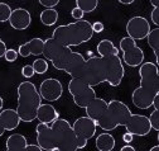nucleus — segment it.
<instances>
[{
  "label": "nucleus",
  "instance_id": "nucleus-7",
  "mask_svg": "<svg viewBox=\"0 0 159 151\" xmlns=\"http://www.w3.org/2000/svg\"><path fill=\"white\" fill-rule=\"evenodd\" d=\"M54 139H56V146L59 151H76L77 147V137L73 131L72 124L65 118L59 117L57 121H54L52 124Z\"/></svg>",
  "mask_w": 159,
  "mask_h": 151
},
{
  "label": "nucleus",
  "instance_id": "nucleus-14",
  "mask_svg": "<svg viewBox=\"0 0 159 151\" xmlns=\"http://www.w3.org/2000/svg\"><path fill=\"white\" fill-rule=\"evenodd\" d=\"M35 134H37V144L42 147V150L57 151L54 132L51 124L39 122L35 127Z\"/></svg>",
  "mask_w": 159,
  "mask_h": 151
},
{
  "label": "nucleus",
  "instance_id": "nucleus-13",
  "mask_svg": "<svg viewBox=\"0 0 159 151\" xmlns=\"http://www.w3.org/2000/svg\"><path fill=\"white\" fill-rule=\"evenodd\" d=\"M126 128L128 132L133 134L134 136H147L148 134H150L152 124H150V119L147 116L143 114H135V113H131L130 118L128 119V122L124 126Z\"/></svg>",
  "mask_w": 159,
  "mask_h": 151
},
{
  "label": "nucleus",
  "instance_id": "nucleus-23",
  "mask_svg": "<svg viewBox=\"0 0 159 151\" xmlns=\"http://www.w3.org/2000/svg\"><path fill=\"white\" fill-rule=\"evenodd\" d=\"M148 40V45L149 47L153 50L154 56H155V61H157V66L159 67V27L154 28L150 31V33L147 37Z\"/></svg>",
  "mask_w": 159,
  "mask_h": 151
},
{
  "label": "nucleus",
  "instance_id": "nucleus-24",
  "mask_svg": "<svg viewBox=\"0 0 159 151\" xmlns=\"http://www.w3.org/2000/svg\"><path fill=\"white\" fill-rule=\"evenodd\" d=\"M58 18H59V14L54 8H46L41 13V15H39V19H41L42 24L47 26V27H51V26L56 24Z\"/></svg>",
  "mask_w": 159,
  "mask_h": 151
},
{
  "label": "nucleus",
  "instance_id": "nucleus-39",
  "mask_svg": "<svg viewBox=\"0 0 159 151\" xmlns=\"http://www.w3.org/2000/svg\"><path fill=\"white\" fill-rule=\"evenodd\" d=\"M42 147L39 146L38 144L37 145H27L25 146V151H41Z\"/></svg>",
  "mask_w": 159,
  "mask_h": 151
},
{
  "label": "nucleus",
  "instance_id": "nucleus-29",
  "mask_svg": "<svg viewBox=\"0 0 159 151\" xmlns=\"http://www.w3.org/2000/svg\"><path fill=\"white\" fill-rule=\"evenodd\" d=\"M150 124H152V128L155 129V131H159V109H154L152 113H150Z\"/></svg>",
  "mask_w": 159,
  "mask_h": 151
},
{
  "label": "nucleus",
  "instance_id": "nucleus-17",
  "mask_svg": "<svg viewBox=\"0 0 159 151\" xmlns=\"http://www.w3.org/2000/svg\"><path fill=\"white\" fill-rule=\"evenodd\" d=\"M32 23V15L24 8H16L11 12L9 24L15 31H25Z\"/></svg>",
  "mask_w": 159,
  "mask_h": 151
},
{
  "label": "nucleus",
  "instance_id": "nucleus-19",
  "mask_svg": "<svg viewBox=\"0 0 159 151\" xmlns=\"http://www.w3.org/2000/svg\"><path fill=\"white\" fill-rule=\"evenodd\" d=\"M59 118V112L49 103H42L37 113V119L47 124H52Z\"/></svg>",
  "mask_w": 159,
  "mask_h": 151
},
{
  "label": "nucleus",
  "instance_id": "nucleus-5",
  "mask_svg": "<svg viewBox=\"0 0 159 151\" xmlns=\"http://www.w3.org/2000/svg\"><path fill=\"white\" fill-rule=\"evenodd\" d=\"M130 116L131 110L124 102L112 99L107 104V110L105 112V114L97 122V127H100L104 131L111 132L119 126H125Z\"/></svg>",
  "mask_w": 159,
  "mask_h": 151
},
{
  "label": "nucleus",
  "instance_id": "nucleus-25",
  "mask_svg": "<svg viewBox=\"0 0 159 151\" xmlns=\"http://www.w3.org/2000/svg\"><path fill=\"white\" fill-rule=\"evenodd\" d=\"M29 45V50L30 53L33 56H39V55H43V50H44V40L39 38V37H34L30 41H28Z\"/></svg>",
  "mask_w": 159,
  "mask_h": 151
},
{
  "label": "nucleus",
  "instance_id": "nucleus-28",
  "mask_svg": "<svg viewBox=\"0 0 159 151\" xmlns=\"http://www.w3.org/2000/svg\"><path fill=\"white\" fill-rule=\"evenodd\" d=\"M13 9L7 3H0V23L9 22V18L11 15Z\"/></svg>",
  "mask_w": 159,
  "mask_h": 151
},
{
  "label": "nucleus",
  "instance_id": "nucleus-32",
  "mask_svg": "<svg viewBox=\"0 0 159 151\" xmlns=\"http://www.w3.org/2000/svg\"><path fill=\"white\" fill-rule=\"evenodd\" d=\"M34 74H35V71H34V69H33L32 65H24L22 67V75H23L24 78L30 79V78L34 76Z\"/></svg>",
  "mask_w": 159,
  "mask_h": 151
},
{
  "label": "nucleus",
  "instance_id": "nucleus-4",
  "mask_svg": "<svg viewBox=\"0 0 159 151\" xmlns=\"http://www.w3.org/2000/svg\"><path fill=\"white\" fill-rule=\"evenodd\" d=\"M18 107L22 122H33L37 119L38 109L42 104V95L38 91L37 86L32 81H22L18 85Z\"/></svg>",
  "mask_w": 159,
  "mask_h": 151
},
{
  "label": "nucleus",
  "instance_id": "nucleus-35",
  "mask_svg": "<svg viewBox=\"0 0 159 151\" xmlns=\"http://www.w3.org/2000/svg\"><path fill=\"white\" fill-rule=\"evenodd\" d=\"M38 2L44 8H54V7H57L59 4L61 0H38Z\"/></svg>",
  "mask_w": 159,
  "mask_h": 151
},
{
  "label": "nucleus",
  "instance_id": "nucleus-12",
  "mask_svg": "<svg viewBox=\"0 0 159 151\" xmlns=\"http://www.w3.org/2000/svg\"><path fill=\"white\" fill-rule=\"evenodd\" d=\"M125 31L128 36L134 38L135 41H142L147 38L152 29H150V23L149 21H147V18L135 15V17H131L128 21Z\"/></svg>",
  "mask_w": 159,
  "mask_h": 151
},
{
  "label": "nucleus",
  "instance_id": "nucleus-3",
  "mask_svg": "<svg viewBox=\"0 0 159 151\" xmlns=\"http://www.w3.org/2000/svg\"><path fill=\"white\" fill-rule=\"evenodd\" d=\"M96 50L106 65V83L111 86H119L125 76L123 59H120L119 55L120 48H117L109 40H102L97 43Z\"/></svg>",
  "mask_w": 159,
  "mask_h": 151
},
{
  "label": "nucleus",
  "instance_id": "nucleus-30",
  "mask_svg": "<svg viewBox=\"0 0 159 151\" xmlns=\"http://www.w3.org/2000/svg\"><path fill=\"white\" fill-rule=\"evenodd\" d=\"M18 56H19V53H18L16 50H14V48H8L7 52H5V55H4V59H5L8 62H15L16 59H18Z\"/></svg>",
  "mask_w": 159,
  "mask_h": 151
},
{
  "label": "nucleus",
  "instance_id": "nucleus-26",
  "mask_svg": "<svg viewBox=\"0 0 159 151\" xmlns=\"http://www.w3.org/2000/svg\"><path fill=\"white\" fill-rule=\"evenodd\" d=\"M76 7H78L84 13H92L98 7V0H76Z\"/></svg>",
  "mask_w": 159,
  "mask_h": 151
},
{
  "label": "nucleus",
  "instance_id": "nucleus-27",
  "mask_svg": "<svg viewBox=\"0 0 159 151\" xmlns=\"http://www.w3.org/2000/svg\"><path fill=\"white\" fill-rule=\"evenodd\" d=\"M32 66H33L35 74H39V75L46 74V72L48 71V67H49L47 59H35V60L33 61Z\"/></svg>",
  "mask_w": 159,
  "mask_h": 151
},
{
  "label": "nucleus",
  "instance_id": "nucleus-37",
  "mask_svg": "<svg viewBox=\"0 0 159 151\" xmlns=\"http://www.w3.org/2000/svg\"><path fill=\"white\" fill-rule=\"evenodd\" d=\"M7 45H5V42L2 40V37H0V59L2 57H4V55H5V52H7Z\"/></svg>",
  "mask_w": 159,
  "mask_h": 151
},
{
  "label": "nucleus",
  "instance_id": "nucleus-11",
  "mask_svg": "<svg viewBox=\"0 0 159 151\" xmlns=\"http://www.w3.org/2000/svg\"><path fill=\"white\" fill-rule=\"evenodd\" d=\"M85 61H86V59L84 57L82 53L71 51L67 55H65L62 59L53 61L51 64L53 65L54 69L67 72L68 75H71V78H76L80 72V70L82 69Z\"/></svg>",
  "mask_w": 159,
  "mask_h": 151
},
{
  "label": "nucleus",
  "instance_id": "nucleus-31",
  "mask_svg": "<svg viewBox=\"0 0 159 151\" xmlns=\"http://www.w3.org/2000/svg\"><path fill=\"white\" fill-rule=\"evenodd\" d=\"M18 53H19V56H22V57H28V56L32 55V53H30V50H29V45H28V42L22 43L20 46H19V48H18Z\"/></svg>",
  "mask_w": 159,
  "mask_h": 151
},
{
  "label": "nucleus",
  "instance_id": "nucleus-9",
  "mask_svg": "<svg viewBox=\"0 0 159 151\" xmlns=\"http://www.w3.org/2000/svg\"><path fill=\"white\" fill-rule=\"evenodd\" d=\"M120 51L123 52V62L130 67H138L144 62V51L129 36L120 40Z\"/></svg>",
  "mask_w": 159,
  "mask_h": 151
},
{
  "label": "nucleus",
  "instance_id": "nucleus-42",
  "mask_svg": "<svg viewBox=\"0 0 159 151\" xmlns=\"http://www.w3.org/2000/svg\"><path fill=\"white\" fill-rule=\"evenodd\" d=\"M120 4H124V5H130V4H133L135 0H117Z\"/></svg>",
  "mask_w": 159,
  "mask_h": 151
},
{
  "label": "nucleus",
  "instance_id": "nucleus-40",
  "mask_svg": "<svg viewBox=\"0 0 159 151\" xmlns=\"http://www.w3.org/2000/svg\"><path fill=\"white\" fill-rule=\"evenodd\" d=\"M121 151H135V147H133L130 144H126L125 146L121 147Z\"/></svg>",
  "mask_w": 159,
  "mask_h": 151
},
{
  "label": "nucleus",
  "instance_id": "nucleus-44",
  "mask_svg": "<svg viewBox=\"0 0 159 151\" xmlns=\"http://www.w3.org/2000/svg\"><path fill=\"white\" fill-rule=\"evenodd\" d=\"M149 2H150V5H152L153 8L159 7V0H149Z\"/></svg>",
  "mask_w": 159,
  "mask_h": 151
},
{
  "label": "nucleus",
  "instance_id": "nucleus-10",
  "mask_svg": "<svg viewBox=\"0 0 159 151\" xmlns=\"http://www.w3.org/2000/svg\"><path fill=\"white\" fill-rule=\"evenodd\" d=\"M72 127H73V131L77 137V147L80 150V149L86 147L87 141L96 135L97 123L89 116H85V117L77 118L73 122Z\"/></svg>",
  "mask_w": 159,
  "mask_h": 151
},
{
  "label": "nucleus",
  "instance_id": "nucleus-45",
  "mask_svg": "<svg viewBox=\"0 0 159 151\" xmlns=\"http://www.w3.org/2000/svg\"><path fill=\"white\" fill-rule=\"evenodd\" d=\"M3 107H4V100H3L2 95H0V110H2V109H3Z\"/></svg>",
  "mask_w": 159,
  "mask_h": 151
},
{
  "label": "nucleus",
  "instance_id": "nucleus-33",
  "mask_svg": "<svg viewBox=\"0 0 159 151\" xmlns=\"http://www.w3.org/2000/svg\"><path fill=\"white\" fill-rule=\"evenodd\" d=\"M84 15H85V13H84V10H81L78 7H75L72 10H71V17L73 18L75 21H80V19H84Z\"/></svg>",
  "mask_w": 159,
  "mask_h": 151
},
{
  "label": "nucleus",
  "instance_id": "nucleus-16",
  "mask_svg": "<svg viewBox=\"0 0 159 151\" xmlns=\"http://www.w3.org/2000/svg\"><path fill=\"white\" fill-rule=\"evenodd\" d=\"M71 47L63 46L59 42H57L56 40H53L52 37L44 41V50H43V55L47 60H49L51 62L57 61L59 59H62L65 55H67L68 52H71Z\"/></svg>",
  "mask_w": 159,
  "mask_h": 151
},
{
  "label": "nucleus",
  "instance_id": "nucleus-43",
  "mask_svg": "<svg viewBox=\"0 0 159 151\" xmlns=\"http://www.w3.org/2000/svg\"><path fill=\"white\" fill-rule=\"evenodd\" d=\"M5 127H4V124H3V121L2 119H0V137H2L4 134H5Z\"/></svg>",
  "mask_w": 159,
  "mask_h": 151
},
{
  "label": "nucleus",
  "instance_id": "nucleus-18",
  "mask_svg": "<svg viewBox=\"0 0 159 151\" xmlns=\"http://www.w3.org/2000/svg\"><path fill=\"white\" fill-rule=\"evenodd\" d=\"M107 102L104 100L102 98L96 97L85 109H86V114L92 118L93 121H96V123L101 119V117L105 114V112L107 110Z\"/></svg>",
  "mask_w": 159,
  "mask_h": 151
},
{
  "label": "nucleus",
  "instance_id": "nucleus-38",
  "mask_svg": "<svg viewBox=\"0 0 159 151\" xmlns=\"http://www.w3.org/2000/svg\"><path fill=\"white\" fill-rule=\"evenodd\" d=\"M133 137H134V135L130 134V132H128V131L123 135V140H124V142H126V144L133 142Z\"/></svg>",
  "mask_w": 159,
  "mask_h": 151
},
{
  "label": "nucleus",
  "instance_id": "nucleus-2",
  "mask_svg": "<svg viewBox=\"0 0 159 151\" xmlns=\"http://www.w3.org/2000/svg\"><path fill=\"white\" fill-rule=\"evenodd\" d=\"M93 33L92 24L89 21L80 19L57 27L53 31L52 38L63 46L75 47L89 42L93 37Z\"/></svg>",
  "mask_w": 159,
  "mask_h": 151
},
{
  "label": "nucleus",
  "instance_id": "nucleus-8",
  "mask_svg": "<svg viewBox=\"0 0 159 151\" xmlns=\"http://www.w3.org/2000/svg\"><path fill=\"white\" fill-rule=\"evenodd\" d=\"M68 91L73 98V102L80 108H86L97 95L93 86L89 85L80 78H71L68 83Z\"/></svg>",
  "mask_w": 159,
  "mask_h": 151
},
{
  "label": "nucleus",
  "instance_id": "nucleus-1",
  "mask_svg": "<svg viewBox=\"0 0 159 151\" xmlns=\"http://www.w3.org/2000/svg\"><path fill=\"white\" fill-rule=\"evenodd\" d=\"M140 85L134 89L131 102L139 109H148L153 107L154 98L159 93V67L157 64L147 61L139 69Z\"/></svg>",
  "mask_w": 159,
  "mask_h": 151
},
{
  "label": "nucleus",
  "instance_id": "nucleus-47",
  "mask_svg": "<svg viewBox=\"0 0 159 151\" xmlns=\"http://www.w3.org/2000/svg\"><path fill=\"white\" fill-rule=\"evenodd\" d=\"M158 142H159V131H158Z\"/></svg>",
  "mask_w": 159,
  "mask_h": 151
},
{
  "label": "nucleus",
  "instance_id": "nucleus-46",
  "mask_svg": "<svg viewBox=\"0 0 159 151\" xmlns=\"http://www.w3.org/2000/svg\"><path fill=\"white\" fill-rule=\"evenodd\" d=\"M150 151H159V145H157V146H153V147L150 149Z\"/></svg>",
  "mask_w": 159,
  "mask_h": 151
},
{
  "label": "nucleus",
  "instance_id": "nucleus-21",
  "mask_svg": "<svg viewBox=\"0 0 159 151\" xmlns=\"http://www.w3.org/2000/svg\"><path fill=\"white\" fill-rule=\"evenodd\" d=\"M96 149L100 151H111L115 149V139L109 131L102 132L96 137Z\"/></svg>",
  "mask_w": 159,
  "mask_h": 151
},
{
  "label": "nucleus",
  "instance_id": "nucleus-6",
  "mask_svg": "<svg viewBox=\"0 0 159 151\" xmlns=\"http://www.w3.org/2000/svg\"><path fill=\"white\" fill-rule=\"evenodd\" d=\"M76 78H80L91 86L100 85L106 81V65L101 56H91L85 61L82 69Z\"/></svg>",
  "mask_w": 159,
  "mask_h": 151
},
{
  "label": "nucleus",
  "instance_id": "nucleus-34",
  "mask_svg": "<svg viewBox=\"0 0 159 151\" xmlns=\"http://www.w3.org/2000/svg\"><path fill=\"white\" fill-rule=\"evenodd\" d=\"M150 21L153 24H155L157 27H159V7L153 8L152 13H150Z\"/></svg>",
  "mask_w": 159,
  "mask_h": 151
},
{
  "label": "nucleus",
  "instance_id": "nucleus-41",
  "mask_svg": "<svg viewBox=\"0 0 159 151\" xmlns=\"http://www.w3.org/2000/svg\"><path fill=\"white\" fill-rule=\"evenodd\" d=\"M153 107H154V109H159V93L157 94V97L154 98V102H153Z\"/></svg>",
  "mask_w": 159,
  "mask_h": 151
},
{
  "label": "nucleus",
  "instance_id": "nucleus-36",
  "mask_svg": "<svg viewBox=\"0 0 159 151\" xmlns=\"http://www.w3.org/2000/svg\"><path fill=\"white\" fill-rule=\"evenodd\" d=\"M92 29L95 33H101V32H104L105 27L101 22H95V23H92Z\"/></svg>",
  "mask_w": 159,
  "mask_h": 151
},
{
  "label": "nucleus",
  "instance_id": "nucleus-20",
  "mask_svg": "<svg viewBox=\"0 0 159 151\" xmlns=\"http://www.w3.org/2000/svg\"><path fill=\"white\" fill-rule=\"evenodd\" d=\"M0 119L3 121V124L5 127L7 131H14L19 123L22 122L20 117H19V113L16 109H11V108H8V109H2L0 110Z\"/></svg>",
  "mask_w": 159,
  "mask_h": 151
},
{
  "label": "nucleus",
  "instance_id": "nucleus-22",
  "mask_svg": "<svg viewBox=\"0 0 159 151\" xmlns=\"http://www.w3.org/2000/svg\"><path fill=\"white\" fill-rule=\"evenodd\" d=\"M28 145L24 135L13 134L7 139V150L9 151H23Z\"/></svg>",
  "mask_w": 159,
  "mask_h": 151
},
{
  "label": "nucleus",
  "instance_id": "nucleus-15",
  "mask_svg": "<svg viewBox=\"0 0 159 151\" xmlns=\"http://www.w3.org/2000/svg\"><path fill=\"white\" fill-rule=\"evenodd\" d=\"M39 93H41V95H42V99H44L47 102H56L62 97L63 85L57 79L48 78V79L43 80L41 83V85H39Z\"/></svg>",
  "mask_w": 159,
  "mask_h": 151
}]
</instances>
